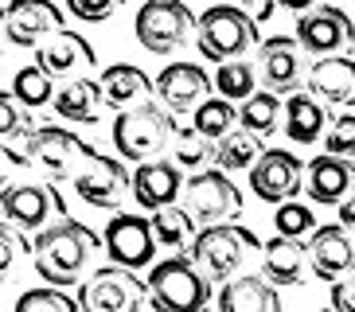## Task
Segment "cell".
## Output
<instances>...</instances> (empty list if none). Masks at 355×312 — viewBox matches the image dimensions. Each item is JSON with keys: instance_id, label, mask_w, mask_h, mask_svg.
Wrapping results in <instances>:
<instances>
[{"instance_id": "obj_9", "label": "cell", "mask_w": 355, "mask_h": 312, "mask_svg": "<svg viewBox=\"0 0 355 312\" xmlns=\"http://www.w3.org/2000/svg\"><path fill=\"white\" fill-rule=\"evenodd\" d=\"M105 254L114 266L121 270L137 273V270H148V266H157V230H153V218H141L133 211H117L110 223H105Z\"/></svg>"}, {"instance_id": "obj_41", "label": "cell", "mask_w": 355, "mask_h": 312, "mask_svg": "<svg viewBox=\"0 0 355 312\" xmlns=\"http://www.w3.org/2000/svg\"><path fill=\"white\" fill-rule=\"evenodd\" d=\"M0 242H4V250H0V270H4V273L12 270V261H16V250H20V246H24V250H32L28 242L20 239V234H16V230L8 227V223H4V239H0Z\"/></svg>"}, {"instance_id": "obj_3", "label": "cell", "mask_w": 355, "mask_h": 312, "mask_svg": "<svg viewBox=\"0 0 355 312\" xmlns=\"http://www.w3.org/2000/svg\"><path fill=\"white\" fill-rule=\"evenodd\" d=\"M258 250H266L258 242L250 227H239V223H223V227H207L199 230V239L191 242L188 258L207 281H230L242 270V261L254 258Z\"/></svg>"}, {"instance_id": "obj_36", "label": "cell", "mask_w": 355, "mask_h": 312, "mask_svg": "<svg viewBox=\"0 0 355 312\" xmlns=\"http://www.w3.org/2000/svg\"><path fill=\"white\" fill-rule=\"evenodd\" d=\"M12 312H83L78 309V301L74 297H67L63 289H28L20 293V301H16V309Z\"/></svg>"}, {"instance_id": "obj_23", "label": "cell", "mask_w": 355, "mask_h": 312, "mask_svg": "<svg viewBox=\"0 0 355 312\" xmlns=\"http://www.w3.org/2000/svg\"><path fill=\"white\" fill-rule=\"evenodd\" d=\"M219 312H282V297L261 273H242L223 285Z\"/></svg>"}, {"instance_id": "obj_14", "label": "cell", "mask_w": 355, "mask_h": 312, "mask_svg": "<svg viewBox=\"0 0 355 312\" xmlns=\"http://www.w3.org/2000/svg\"><path fill=\"white\" fill-rule=\"evenodd\" d=\"M250 187L261 203H293L297 191L304 187V164L301 156L285 153V148H266V156L258 160V168L250 172Z\"/></svg>"}, {"instance_id": "obj_11", "label": "cell", "mask_w": 355, "mask_h": 312, "mask_svg": "<svg viewBox=\"0 0 355 312\" xmlns=\"http://www.w3.org/2000/svg\"><path fill=\"white\" fill-rule=\"evenodd\" d=\"M83 312H145V285L121 266H102L78 289Z\"/></svg>"}, {"instance_id": "obj_7", "label": "cell", "mask_w": 355, "mask_h": 312, "mask_svg": "<svg viewBox=\"0 0 355 312\" xmlns=\"http://www.w3.org/2000/svg\"><path fill=\"white\" fill-rule=\"evenodd\" d=\"M98 148H90L83 137H74L71 129H59V125H40L32 133L24 137V156L28 164L43 168L51 180H67V176H78L90 156Z\"/></svg>"}, {"instance_id": "obj_34", "label": "cell", "mask_w": 355, "mask_h": 312, "mask_svg": "<svg viewBox=\"0 0 355 312\" xmlns=\"http://www.w3.org/2000/svg\"><path fill=\"white\" fill-rule=\"evenodd\" d=\"M273 234H282V239H297V242H304V239H313L316 234V215H313V207L309 203H282L277 207V215H273Z\"/></svg>"}, {"instance_id": "obj_45", "label": "cell", "mask_w": 355, "mask_h": 312, "mask_svg": "<svg viewBox=\"0 0 355 312\" xmlns=\"http://www.w3.org/2000/svg\"><path fill=\"white\" fill-rule=\"evenodd\" d=\"M320 312H336V309H320Z\"/></svg>"}, {"instance_id": "obj_42", "label": "cell", "mask_w": 355, "mask_h": 312, "mask_svg": "<svg viewBox=\"0 0 355 312\" xmlns=\"http://www.w3.org/2000/svg\"><path fill=\"white\" fill-rule=\"evenodd\" d=\"M336 218H340V227L344 230H352L355 234V196H347L340 207H336Z\"/></svg>"}, {"instance_id": "obj_27", "label": "cell", "mask_w": 355, "mask_h": 312, "mask_svg": "<svg viewBox=\"0 0 355 312\" xmlns=\"http://www.w3.org/2000/svg\"><path fill=\"white\" fill-rule=\"evenodd\" d=\"M328 114H324V105L316 102L313 94H293L289 102H285V137H289L293 145H316L328 129Z\"/></svg>"}, {"instance_id": "obj_21", "label": "cell", "mask_w": 355, "mask_h": 312, "mask_svg": "<svg viewBox=\"0 0 355 312\" xmlns=\"http://www.w3.org/2000/svg\"><path fill=\"white\" fill-rule=\"evenodd\" d=\"M352 180H355V168L340 156H316L313 164L304 168V191L313 203L320 207H340L347 196H352Z\"/></svg>"}, {"instance_id": "obj_32", "label": "cell", "mask_w": 355, "mask_h": 312, "mask_svg": "<svg viewBox=\"0 0 355 312\" xmlns=\"http://www.w3.org/2000/svg\"><path fill=\"white\" fill-rule=\"evenodd\" d=\"M191 125L207 137L211 145H219L223 137L234 133V125H239V110H234V102H227V98H211V102H203L196 110V121H191Z\"/></svg>"}, {"instance_id": "obj_2", "label": "cell", "mask_w": 355, "mask_h": 312, "mask_svg": "<svg viewBox=\"0 0 355 312\" xmlns=\"http://www.w3.org/2000/svg\"><path fill=\"white\" fill-rule=\"evenodd\" d=\"M196 43H199V55L219 62V67L246 59V51L261 47L258 24L250 20L246 8H234V4H215V8L203 12L196 28Z\"/></svg>"}, {"instance_id": "obj_44", "label": "cell", "mask_w": 355, "mask_h": 312, "mask_svg": "<svg viewBox=\"0 0 355 312\" xmlns=\"http://www.w3.org/2000/svg\"><path fill=\"white\" fill-rule=\"evenodd\" d=\"M145 312H157V309H153V304H148V309H145Z\"/></svg>"}, {"instance_id": "obj_37", "label": "cell", "mask_w": 355, "mask_h": 312, "mask_svg": "<svg viewBox=\"0 0 355 312\" xmlns=\"http://www.w3.org/2000/svg\"><path fill=\"white\" fill-rule=\"evenodd\" d=\"M324 148H328V156H340V160L355 156V114H340L332 125H328Z\"/></svg>"}, {"instance_id": "obj_28", "label": "cell", "mask_w": 355, "mask_h": 312, "mask_svg": "<svg viewBox=\"0 0 355 312\" xmlns=\"http://www.w3.org/2000/svg\"><path fill=\"white\" fill-rule=\"evenodd\" d=\"M261 156H266L261 137L246 133V129H234L230 137H223L219 145H215V168L227 172V176L230 172H254Z\"/></svg>"}, {"instance_id": "obj_16", "label": "cell", "mask_w": 355, "mask_h": 312, "mask_svg": "<svg viewBox=\"0 0 355 312\" xmlns=\"http://www.w3.org/2000/svg\"><path fill=\"white\" fill-rule=\"evenodd\" d=\"M258 78L266 83L270 94H301L304 62H301V43H297V35L261 40V47H258Z\"/></svg>"}, {"instance_id": "obj_38", "label": "cell", "mask_w": 355, "mask_h": 312, "mask_svg": "<svg viewBox=\"0 0 355 312\" xmlns=\"http://www.w3.org/2000/svg\"><path fill=\"white\" fill-rule=\"evenodd\" d=\"M0 133H4V141H12L16 133H24V137L32 133V114H28L12 94L0 98Z\"/></svg>"}, {"instance_id": "obj_4", "label": "cell", "mask_w": 355, "mask_h": 312, "mask_svg": "<svg viewBox=\"0 0 355 312\" xmlns=\"http://www.w3.org/2000/svg\"><path fill=\"white\" fill-rule=\"evenodd\" d=\"M176 125H172V114L157 102H141L125 114H117L114 121V145L117 156L133 160L137 168L148 164V160H160L168 141H176Z\"/></svg>"}, {"instance_id": "obj_22", "label": "cell", "mask_w": 355, "mask_h": 312, "mask_svg": "<svg viewBox=\"0 0 355 312\" xmlns=\"http://www.w3.org/2000/svg\"><path fill=\"white\" fill-rule=\"evenodd\" d=\"M304 266H309V246L297 239H282L273 234L261 250V277L270 281L273 289L282 285H301L304 277Z\"/></svg>"}, {"instance_id": "obj_10", "label": "cell", "mask_w": 355, "mask_h": 312, "mask_svg": "<svg viewBox=\"0 0 355 312\" xmlns=\"http://www.w3.org/2000/svg\"><path fill=\"white\" fill-rule=\"evenodd\" d=\"M297 43L301 51L316 55V59H332V55H347L355 47V24L344 8L336 4H313L297 20Z\"/></svg>"}, {"instance_id": "obj_35", "label": "cell", "mask_w": 355, "mask_h": 312, "mask_svg": "<svg viewBox=\"0 0 355 312\" xmlns=\"http://www.w3.org/2000/svg\"><path fill=\"white\" fill-rule=\"evenodd\" d=\"M203 160H215V145H211L207 137L199 133L196 125L180 129L176 141H172V164H180V168H199Z\"/></svg>"}, {"instance_id": "obj_1", "label": "cell", "mask_w": 355, "mask_h": 312, "mask_svg": "<svg viewBox=\"0 0 355 312\" xmlns=\"http://www.w3.org/2000/svg\"><path fill=\"white\" fill-rule=\"evenodd\" d=\"M98 250V234L78 218H59L55 227L40 230L32 242V258H35V273H40L51 289H67L83 277L90 254Z\"/></svg>"}, {"instance_id": "obj_43", "label": "cell", "mask_w": 355, "mask_h": 312, "mask_svg": "<svg viewBox=\"0 0 355 312\" xmlns=\"http://www.w3.org/2000/svg\"><path fill=\"white\" fill-rule=\"evenodd\" d=\"M242 8L250 12V20H254V24H266V20L273 16V0H270V4H242Z\"/></svg>"}, {"instance_id": "obj_8", "label": "cell", "mask_w": 355, "mask_h": 312, "mask_svg": "<svg viewBox=\"0 0 355 312\" xmlns=\"http://www.w3.org/2000/svg\"><path fill=\"white\" fill-rule=\"evenodd\" d=\"M184 211H188L203 230L223 227V223L242 215V196H239V187L230 184L227 172L211 168V172H196V176L184 184Z\"/></svg>"}, {"instance_id": "obj_31", "label": "cell", "mask_w": 355, "mask_h": 312, "mask_svg": "<svg viewBox=\"0 0 355 312\" xmlns=\"http://www.w3.org/2000/svg\"><path fill=\"white\" fill-rule=\"evenodd\" d=\"M282 117H285V110H282V98L277 94H254L250 102H242V110H239V121H242V129L246 133H254V137H273L277 129H282Z\"/></svg>"}, {"instance_id": "obj_39", "label": "cell", "mask_w": 355, "mask_h": 312, "mask_svg": "<svg viewBox=\"0 0 355 312\" xmlns=\"http://www.w3.org/2000/svg\"><path fill=\"white\" fill-rule=\"evenodd\" d=\"M67 12H71L74 20H83V24H102L117 12V0H71Z\"/></svg>"}, {"instance_id": "obj_5", "label": "cell", "mask_w": 355, "mask_h": 312, "mask_svg": "<svg viewBox=\"0 0 355 312\" xmlns=\"http://www.w3.org/2000/svg\"><path fill=\"white\" fill-rule=\"evenodd\" d=\"M148 301L157 312H203L211 301L207 277L191 266V258H168L148 270Z\"/></svg>"}, {"instance_id": "obj_25", "label": "cell", "mask_w": 355, "mask_h": 312, "mask_svg": "<svg viewBox=\"0 0 355 312\" xmlns=\"http://www.w3.org/2000/svg\"><path fill=\"white\" fill-rule=\"evenodd\" d=\"M90 62H94V47L78 31H67V28L35 51V67H43L51 78H63V74L78 71V67H90Z\"/></svg>"}, {"instance_id": "obj_40", "label": "cell", "mask_w": 355, "mask_h": 312, "mask_svg": "<svg viewBox=\"0 0 355 312\" xmlns=\"http://www.w3.org/2000/svg\"><path fill=\"white\" fill-rule=\"evenodd\" d=\"M332 309L336 312H355V273L332 285Z\"/></svg>"}, {"instance_id": "obj_13", "label": "cell", "mask_w": 355, "mask_h": 312, "mask_svg": "<svg viewBox=\"0 0 355 312\" xmlns=\"http://www.w3.org/2000/svg\"><path fill=\"white\" fill-rule=\"evenodd\" d=\"M63 31V12L51 0H12L4 8V35L12 47H35Z\"/></svg>"}, {"instance_id": "obj_26", "label": "cell", "mask_w": 355, "mask_h": 312, "mask_svg": "<svg viewBox=\"0 0 355 312\" xmlns=\"http://www.w3.org/2000/svg\"><path fill=\"white\" fill-rule=\"evenodd\" d=\"M105 110V90L94 78H74L55 94V114L74 125H94Z\"/></svg>"}, {"instance_id": "obj_17", "label": "cell", "mask_w": 355, "mask_h": 312, "mask_svg": "<svg viewBox=\"0 0 355 312\" xmlns=\"http://www.w3.org/2000/svg\"><path fill=\"white\" fill-rule=\"evenodd\" d=\"M157 94L168 114H196L203 102H211V78L196 62H168L157 74Z\"/></svg>"}, {"instance_id": "obj_20", "label": "cell", "mask_w": 355, "mask_h": 312, "mask_svg": "<svg viewBox=\"0 0 355 312\" xmlns=\"http://www.w3.org/2000/svg\"><path fill=\"white\" fill-rule=\"evenodd\" d=\"M309 94L320 105L332 110H347L355 105V62L347 55H332V59H316L309 67Z\"/></svg>"}, {"instance_id": "obj_18", "label": "cell", "mask_w": 355, "mask_h": 312, "mask_svg": "<svg viewBox=\"0 0 355 312\" xmlns=\"http://www.w3.org/2000/svg\"><path fill=\"white\" fill-rule=\"evenodd\" d=\"M309 266L316 277L324 281H344L347 273H355V234L336 227H316V234L309 239Z\"/></svg>"}, {"instance_id": "obj_6", "label": "cell", "mask_w": 355, "mask_h": 312, "mask_svg": "<svg viewBox=\"0 0 355 312\" xmlns=\"http://www.w3.org/2000/svg\"><path fill=\"white\" fill-rule=\"evenodd\" d=\"M196 28H199V16L188 4H180V0H148V4L137 8V20H133L137 43L148 55L180 51L196 35Z\"/></svg>"}, {"instance_id": "obj_19", "label": "cell", "mask_w": 355, "mask_h": 312, "mask_svg": "<svg viewBox=\"0 0 355 312\" xmlns=\"http://www.w3.org/2000/svg\"><path fill=\"white\" fill-rule=\"evenodd\" d=\"M133 199L141 203L145 211H164V207H176L184 199V180H180V164L172 160H148L133 172Z\"/></svg>"}, {"instance_id": "obj_29", "label": "cell", "mask_w": 355, "mask_h": 312, "mask_svg": "<svg viewBox=\"0 0 355 312\" xmlns=\"http://www.w3.org/2000/svg\"><path fill=\"white\" fill-rule=\"evenodd\" d=\"M12 98L32 114V110H43V105H55V83H51V74L43 71V67H20V71L12 74Z\"/></svg>"}, {"instance_id": "obj_30", "label": "cell", "mask_w": 355, "mask_h": 312, "mask_svg": "<svg viewBox=\"0 0 355 312\" xmlns=\"http://www.w3.org/2000/svg\"><path fill=\"white\" fill-rule=\"evenodd\" d=\"M199 223L184 211V203H176V207H164L153 215V230H157V242L168 250H191V242L199 239Z\"/></svg>"}, {"instance_id": "obj_33", "label": "cell", "mask_w": 355, "mask_h": 312, "mask_svg": "<svg viewBox=\"0 0 355 312\" xmlns=\"http://www.w3.org/2000/svg\"><path fill=\"white\" fill-rule=\"evenodd\" d=\"M254 86H258V67L254 62H223L219 71H215V90L227 98V102H250Z\"/></svg>"}, {"instance_id": "obj_15", "label": "cell", "mask_w": 355, "mask_h": 312, "mask_svg": "<svg viewBox=\"0 0 355 312\" xmlns=\"http://www.w3.org/2000/svg\"><path fill=\"white\" fill-rule=\"evenodd\" d=\"M74 191H78V199L90 203V207L114 211L117 203L125 199V191H133V176L125 172V164H121L117 156L94 153L90 156V164L74 176Z\"/></svg>"}, {"instance_id": "obj_12", "label": "cell", "mask_w": 355, "mask_h": 312, "mask_svg": "<svg viewBox=\"0 0 355 312\" xmlns=\"http://www.w3.org/2000/svg\"><path fill=\"white\" fill-rule=\"evenodd\" d=\"M51 207L67 218L63 196L55 187H40V184H4L0 191V211H4V223L12 230H47V218Z\"/></svg>"}, {"instance_id": "obj_24", "label": "cell", "mask_w": 355, "mask_h": 312, "mask_svg": "<svg viewBox=\"0 0 355 312\" xmlns=\"http://www.w3.org/2000/svg\"><path fill=\"white\" fill-rule=\"evenodd\" d=\"M102 90H105V105L117 110V114H125L133 105H141L148 94L157 90V83H148V74L133 62H114V67H105L102 71Z\"/></svg>"}]
</instances>
